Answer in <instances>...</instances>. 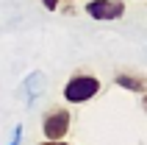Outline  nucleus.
<instances>
[{"label": "nucleus", "mask_w": 147, "mask_h": 145, "mask_svg": "<svg viewBox=\"0 0 147 145\" xmlns=\"http://www.w3.org/2000/svg\"><path fill=\"white\" fill-rule=\"evenodd\" d=\"M69 126H72V114L64 106H50L47 112L42 114V134H45V140H64L69 134Z\"/></svg>", "instance_id": "2"}, {"label": "nucleus", "mask_w": 147, "mask_h": 145, "mask_svg": "<svg viewBox=\"0 0 147 145\" xmlns=\"http://www.w3.org/2000/svg\"><path fill=\"white\" fill-rule=\"evenodd\" d=\"M114 87L125 89V92H136V95H142V92L147 89V75L133 72V70H119L114 75Z\"/></svg>", "instance_id": "5"}, {"label": "nucleus", "mask_w": 147, "mask_h": 145, "mask_svg": "<svg viewBox=\"0 0 147 145\" xmlns=\"http://www.w3.org/2000/svg\"><path fill=\"white\" fill-rule=\"evenodd\" d=\"M142 112L147 114V89H144V92H142Z\"/></svg>", "instance_id": "9"}, {"label": "nucleus", "mask_w": 147, "mask_h": 145, "mask_svg": "<svg viewBox=\"0 0 147 145\" xmlns=\"http://www.w3.org/2000/svg\"><path fill=\"white\" fill-rule=\"evenodd\" d=\"M100 89H103V84H100L97 75H89V72H78V75H72V78L64 84V89H61V95H64L67 103H86V101H92V98L97 95Z\"/></svg>", "instance_id": "1"}, {"label": "nucleus", "mask_w": 147, "mask_h": 145, "mask_svg": "<svg viewBox=\"0 0 147 145\" xmlns=\"http://www.w3.org/2000/svg\"><path fill=\"white\" fill-rule=\"evenodd\" d=\"M39 145H69V142H64V140H45V142H39Z\"/></svg>", "instance_id": "8"}, {"label": "nucleus", "mask_w": 147, "mask_h": 145, "mask_svg": "<svg viewBox=\"0 0 147 145\" xmlns=\"http://www.w3.org/2000/svg\"><path fill=\"white\" fill-rule=\"evenodd\" d=\"M67 3H75V0H67Z\"/></svg>", "instance_id": "10"}, {"label": "nucleus", "mask_w": 147, "mask_h": 145, "mask_svg": "<svg viewBox=\"0 0 147 145\" xmlns=\"http://www.w3.org/2000/svg\"><path fill=\"white\" fill-rule=\"evenodd\" d=\"M83 11L97 23H114L125 14V0H86Z\"/></svg>", "instance_id": "3"}, {"label": "nucleus", "mask_w": 147, "mask_h": 145, "mask_svg": "<svg viewBox=\"0 0 147 145\" xmlns=\"http://www.w3.org/2000/svg\"><path fill=\"white\" fill-rule=\"evenodd\" d=\"M6 145H22V123H17L14 131H11V140H8Z\"/></svg>", "instance_id": "6"}, {"label": "nucleus", "mask_w": 147, "mask_h": 145, "mask_svg": "<svg viewBox=\"0 0 147 145\" xmlns=\"http://www.w3.org/2000/svg\"><path fill=\"white\" fill-rule=\"evenodd\" d=\"M42 6L47 8V11H56V8L61 6V0H42Z\"/></svg>", "instance_id": "7"}, {"label": "nucleus", "mask_w": 147, "mask_h": 145, "mask_svg": "<svg viewBox=\"0 0 147 145\" xmlns=\"http://www.w3.org/2000/svg\"><path fill=\"white\" fill-rule=\"evenodd\" d=\"M45 89H47V75H45L42 70H33V72L25 75L22 87H20V98H22L28 106H33L42 95H45Z\"/></svg>", "instance_id": "4"}]
</instances>
